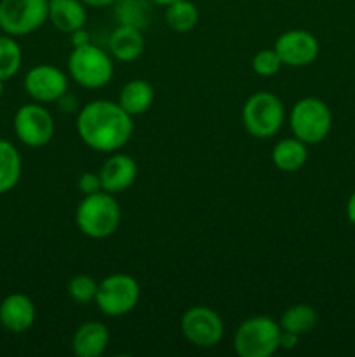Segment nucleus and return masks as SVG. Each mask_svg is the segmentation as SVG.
<instances>
[{"label":"nucleus","instance_id":"39448f33","mask_svg":"<svg viewBox=\"0 0 355 357\" xmlns=\"http://www.w3.org/2000/svg\"><path fill=\"white\" fill-rule=\"evenodd\" d=\"M281 324L270 316L247 317L233 335V349L240 357H270L278 351Z\"/></svg>","mask_w":355,"mask_h":357},{"label":"nucleus","instance_id":"423d86ee","mask_svg":"<svg viewBox=\"0 0 355 357\" xmlns=\"http://www.w3.org/2000/svg\"><path fill=\"white\" fill-rule=\"evenodd\" d=\"M113 61L106 51L94 44L73 47L68 58V73L86 89H101L113 79Z\"/></svg>","mask_w":355,"mask_h":357},{"label":"nucleus","instance_id":"2f4dec72","mask_svg":"<svg viewBox=\"0 0 355 357\" xmlns=\"http://www.w3.org/2000/svg\"><path fill=\"white\" fill-rule=\"evenodd\" d=\"M3 94V80H0V96Z\"/></svg>","mask_w":355,"mask_h":357},{"label":"nucleus","instance_id":"a878e982","mask_svg":"<svg viewBox=\"0 0 355 357\" xmlns=\"http://www.w3.org/2000/svg\"><path fill=\"white\" fill-rule=\"evenodd\" d=\"M77 187H79V190L82 192L84 195L96 194V192L103 190V187H101L100 173H93V171H86V173H82L79 176V181H77Z\"/></svg>","mask_w":355,"mask_h":357},{"label":"nucleus","instance_id":"5701e85b","mask_svg":"<svg viewBox=\"0 0 355 357\" xmlns=\"http://www.w3.org/2000/svg\"><path fill=\"white\" fill-rule=\"evenodd\" d=\"M23 63V51L17 40L10 35H0V80H9L19 72Z\"/></svg>","mask_w":355,"mask_h":357},{"label":"nucleus","instance_id":"dca6fc26","mask_svg":"<svg viewBox=\"0 0 355 357\" xmlns=\"http://www.w3.org/2000/svg\"><path fill=\"white\" fill-rule=\"evenodd\" d=\"M110 333L100 321H89L77 328L72 338V351L77 357H100L106 351Z\"/></svg>","mask_w":355,"mask_h":357},{"label":"nucleus","instance_id":"b1692460","mask_svg":"<svg viewBox=\"0 0 355 357\" xmlns=\"http://www.w3.org/2000/svg\"><path fill=\"white\" fill-rule=\"evenodd\" d=\"M97 284H100V282H97L93 275L77 274L68 281L66 291H68V296L73 302L86 305V303L94 302V298H96Z\"/></svg>","mask_w":355,"mask_h":357},{"label":"nucleus","instance_id":"0eeeda50","mask_svg":"<svg viewBox=\"0 0 355 357\" xmlns=\"http://www.w3.org/2000/svg\"><path fill=\"white\" fill-rule=\"evenodd\" d=\"M49 0H0V30L10 37H24L44 26Z\"/></svg>","mask_w":355,"mask_h":357},{"label":"nucleus","instance_id":"9d476101","mask_svg":"<svg viewBox=\"0 0 355 357\" xmlns=\"http://www.w3.org/2000/svg\"><path fill=\"white\" fill-rule=\"evenodd\" d=\"M181 331L195 347L211 349L216 347L225 337V324L216 310L195 305L181 317Z\"/></svg>","mask_w":355,"mask_h":357},{"label":"nucleus","instance_id":"20e7f679","mask_svg":"<svg viewBox=\"0 0 355 357\" xmlns=\"http://www.w3.org/2000/svg\"><path fill=\"white\" fill-rule=\"evenodd\" d=\"M289 126L296 138L306 145H317L329 136L333 114L326 101L315 96H306L292 105Z\"/></svg>","mask_w":355,"mask_h":357},{"label":"nucleus","instance_id":"4be33fe9","mask_svg":"<svg viewBox=\"0 0 355 357\" xmlns=\"http://www.w3.org/2000/svg\"><path fill=\"white\" fill-rule=\"evenodd\" d=\"M167 26L178 33H187L194 30L198 23V9L190 0H178L166 6Z\"/></svg>","mask_w":355,"mask_h":357},{"label":"nucleus","instance_id":"7ed1b4c3","mask_svg":"<svg viewBox=\"0 0 355 357\" xmlns=\"http://www.w3.org/2000/svg\"><path fill=\"white\" fill-rule=\"evenodd\" d=\"M285 110L281 98L270 91H258L251 94L242 107V126L251 136L268 139L281 131Z\"/></svg>","mask_w":355,"mask_h":357},{"label":"nucleus","instance_id":"aec40b11","mask_svg":"<svg viewBox=\"0 0 355 357\" xmlns=\"http://www.w3.org/2000/svg\"><path fill=\"white\" fill-rule=\"evenodd\" d=\"M23 162L16 146L0 138V195L7 194L19 183Z\"/></svg>","mask_w":355,"mask_h":357},{"label":"nucleus","instance_id":"c85d7f7f","mask_svg":"<svg viewBox=\"0 0 355 357\" xmlns=\"http://www.w3.org/2000/svg\"><path fill=\"white\" fill-rule=\"evenodd\" d=\"M347 218L352 225H355V190L352 192V195L348 197L347 202Z\"/></svg>","mask_w":355,"mask_h":357},{"label":"nucleus","instance_id":"ddd939ff","mask_svg":"<svg viewBox=\"0 0 355 357\" xmlns=\"http://www.w3.org/2000/svg\"><path fill=\"white\" fill-rule=\"evenodd\" d=\"M138 176V164L127 153L111 152L100 169L101 187L108 194H122L134 185Z\"/></svg>","mask_w":355,"mask_h":357},{"label":"nucleus","instance_id":"1a4fd4ad","mask_svg":"<svg viewBox=\"0 0 355 357\" xmlns=\"http://www.w3.org/2000/svg\"><path fill=\"white\" fill-rule=\"evenodd\" d=\"M14 132L23 145L42 149L54 136V119L42 103H26L14 115Z\"/></svg>","mask_w":355,"mask_h":357},{"label":"nucleus","instance_id":"a211bd4d","mask_svg":"<svg viewBox=\"0 0 355 357\" xmlns=\"http://www.w3.org/2000/svg\"><path fill=\"white\" fill-rule=\"evenodd\" d=\"M155 100V91L150 82L143 79H132L118 93L117 103L127 112L131 117L134 115H143L150 110Z\"/></svg>","mask_w":355,"mask_h":357},{"label":"nucleus","instance_id":"f8f14e48","mask_svg":"<svg viewBox=\"0 0 355 357\" xmlns=\"http://www.w3.org/2000/svg\"><path fill=\"white\" fill-rule=\"evenodd\" d=\"M275 51L282 63L292 68L312 65L320 51L319 40L306 30H287L275 42Z\"/></svg>","mask_w":355,"mask_h":357},{"label":"nucleus","instance_id":"2eb2a0df","mask_svg":"<svg viewBox=\"0 0 355 357\" xmlns=\"http://www.w3.org/2000/svg\"><path fill=\"white\" fill-rule=\"evenodd\" d=\"M108 51L117 61H136L145 51V37L141 28L120 23L108 38Z\"/></svg>","mask_w":355,"mask_h":357},{"label":"nucleus","instance_id":"f3484780","mask_svg":"<svg viewBox=\"0 0 355 357\" xmlns=\"http://www.w3.org/2000/svg\"><path fill=\"white\" fill-rule=\"evenodd\" d=\"M47 21L61 33H73L86 24V3L80 0H49Z\"/></svg>","mask_w":355,"mask_h":357},{"label":"nucleus","instance_id":"6e6552de","mask_svg":"<svg viewBox=\"0 0 355 357\" xmlns=\"http://www.w3.org/2000/svg\"><path fill=\"white\" fill-rule=\"evenodd\" d=\"M141 288L129 274H111L100 281L96 293L97 309L108 317H122L138 305Z\"/></svg>","mask_w":355,"mask_h":357},{"label":"nucleus","instance_id":"f257e3e1","mask_svg":"<svg viewBox=\"0 0 355 357\" xmlns=\"http://www.w3.org/2000/svg\"><path fill=\"white\" fill-rule=\"evenodd\" d=\"M75 128L84 145L96 152L111 153L127 145L134 121L117 101L94 100L80 108Z\"/></svg>","mask_w":355,"mask_h":357},{"label":"nucleus","instance_id":"c756f323","mask_svg":"<svg viewBox=\"0 0 355 357\" xmlns=\"http://www.w3.org/2000/svg\"><path fill=\"white\" fill-rule=\"evenodd\" d=\"M80 2L86 3V7H97V9H101V7L111 6V3H115L117 0H80Z\"/></svg>","mask_w":355,"mask_h":357},{"label":"nucleus","instance_id":"6ab92c4d","mask_svg":"<svg viewBox=\"0 0 355 357\" xmlns=\"http://www.w3.org/2000/svg\"><path fill=\"white\" fill-rule=\"evenodd\" d=\"M306 143L298 139L296 136L292 138H284L275 143L271 150V162L277 169L284 173H294L299 171L306 164L308 159V149Z\"/></svg>","mask_w":355,"mask_h":357},{"label":"nucleus","instance_id":"4468645a","mask_svg":"<svg viewBox=\"0 0 355 357\" xmlns=\"http://www.w3.org/2000/svg\"><path fill=\"white\" fill-rule=\"evenodd\" d=\"M37 317V309L30 296L13 293L0 302V324L9 333H24L30 330Z\"/></svg>","mask_w":355,"mask_h":357},{"label":"nucleus","instance_id":"f03ea898","mask_svg":"<svg viewBox=\"0 0 355 357\" xmlns=\"http://www.w3.org/2000/svg\"><path fill=\"white\" fill-rule=\"evenodd\" d=\"M122 209L113 194L100 190L84 195L75 209V225L86 237L94 241L108 239L118 230Z\"/></svg>","mask_w":355,"mask_h":357},{"label":"nucleus","instance_id":"7c9ffc66","mask_svg":"<svg viewBox=\"0 0 355 357\" xmlns=\"http://www.w3.org/2000/svg\"><path fill=\"white\" fill-rule=\"evenodd\" d=\"M150 2H153V3H157V6H169V3H173V2H178V0H150Z\"/></svg>","mask_w":355,"mask_h":357},{"label":"nucleus","instance_id":"9b49d317","mask_svg":"<svg viewBox=\"0 0 355 357\" xmlns=\"http://www.w3.org/2000/svg\"><path fill=\"white\" fill-rule=\"evenodd\" d=\"M24 91L37 103H54L63 94L68 93L66 73L58 66L44 63L28 70L24 75Z\"/></svg>","mask_w":355,"mask_h":357},{"label":"nucleus","instance_id":"bb28decb","mask_svg":"<svg viewBox=\"0 0 355 357\" xmlns=\"http://www.w3.org/2000/svg\"><path fill=\"white\" fill-rule=\"evenodd\" d=\"M299 337L291 331L281 330V337H278V349H284V351H292V349L298 345Z\"/></svg>","mask_w":355,"mask_h":357},{"label":"nucleus","instance_id":"412c9836","mask_svg":"<svg viewBox=\"0 0 355 357\" xmlns=\"http://www.w3.org/2000/svg\"><path fill=\"white\" fill-rule=\"evenodd\" d=\"M317 323H319V314L308 303H298V305L289 307L287 310H284L281 321H278L281 330L291 331L298 337L310 333L317 326Z\"/></svg>","mask_w":355,"mask_h":357},{"label":"nucleus","instance_id":"cd10ccee","mask_svg":"<svg viewBox=\"0 0 355 357\" xmlns=\"http://www.w3.org/2000/svg\"><path fill=\"white\" fill-rule=\"evenodd\" d=\"M70 35H72L73 47H82V45L90 44V35L86 28H79V30H75L73 33H70Z\"/></svg>","mask_w":355,"mask_h":357},{"label":"nucleus","instance_id":"393cba45","mask_svg":"<svg viewBox=\"0 0 355 357\" xmlns=\"http://www.w3.org/2000/svg\"><path fill=\"white\" fill-rule=\"evenodd\" d=\"M284 66L275 49H261L253 58V70L260 77H274Z\"/></svg>","mask_w":355,"mask_h":357}]
</instances>
